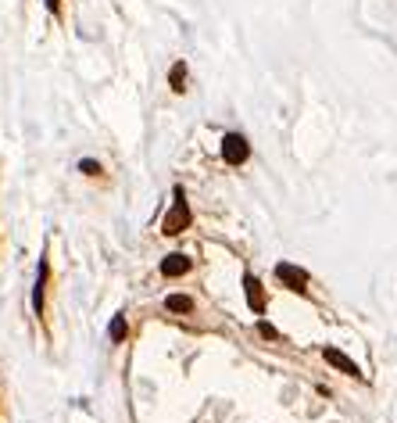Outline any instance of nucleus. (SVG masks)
Wrapping results in <instances>:
<instances>
[{
	"label": "nucleus",
	"instance_id": "nucleus-6",
	"mask_svg": "<svg viewBox=\"0 0 397 423\" xmlns=\"http://www.w3.org/2000/svg\"><path fill=\"white\" fill-rule=\"evenodd\" d=\"M244 291H247V305L254 308V312H261L265 308V291H261V280L258 277H244Z\"/></svg>",
	"mask_w": 397,
	"mask_h": 423
},
{
	"label": "nucleus",
	"instance_id": "nucleus-7",
	"mask_svg": "<svg viewBox=\"0 0 397 423\" xmlns=\"http://www.w3.org/2000/svg\"><path fill=\"white\" fill-rule=\"evenodd\" d=\"M165 308H168V312H194V301H190L186 294H168V298H165Z\"/></svg>",
	"mask_w": 397,
	"mask_h": 423
},
{
	"label": "nucleus",
	"instance_id": "nucleus-4",
	"mask_svg": "<svg viewBox=\"0 0 397 423\" xmlns=\"http://www.w3.org/2000/svg\"><path fill=\"white\" fill-rule=\"evenodd\" d=\"M322 359H326L329 366H336L340 373H348V377H362V369L355 366V359H348L340 348H322Z\"/></svg>",
	"mask_w": 397,
	"mask_h": 423
},
{
	"label": "nucleus",
	"instance_id": "nucleus-11",
	"mask_svg": "<svg viewBox=\"0 0 397 423\" xmlns=\"http://www.w3.org/2000/svg\"><path fill=\"white\" fill-rule=\"evenodd\" d=\"M47 8H50L54 15H58V11H61V0H47Z\"/></svg>",
	"mask_w": 397,
	"mask_h": 423
},
{
	"label": "nucleus",
	"instance_id": "nucleus-8",
	"mask_svg": "<svg viewBox=\"0 0 397 423\" xmlns=\"http://www.w3.org/2000/svg\"><path fill=\"white\" fill-rule=\"evenodd\" d=\"M168 83H172V90L176 93H183L186 90V65L179 62V65H172V72H168Z\"/></svg>",
	"mask_w": 397,
	"mask_h": 423
},
{
	"label": "nucleus",
	"instance_id": "nucleus-9",
	"mask_svg": "<svg viewBox=\"0 0 397 423\" xmlns=\"http://www.w3.org/2000/svg\"><path fill=\"white\" fill-rule=\"evenodd\" d=\"M126 330H129V327H126V315H115V320H111V327H107V337H111V341H122Z\"/></svg>",
	"mask_w": 397,
	"mask_h": 423
},
{
	"label": "nucleus",
	"instance_id": "nucleus-2",
	"mask_svg": "<svg viewBox=\"0 0 397 423\" xmlns=\"http://www.w3.org/2000/svg\"><path fill=\"white\" fill-rule=\"evenodd\" d=\"M247 154H251V147H247V140H244L240 133H230V137L222 140V158H225V166H244Z\"/></svg>",
	"mask_w": 397,
	"mask_h": 423
},
{
	"label": "nucleus",
	"instance_id": "nucleus-10",
	"mask_svg": "<svg viewBox=\"0 0 397 423\" xmlns=\"http://www.w3.org/2000/svg\"><path fill=\"white\" fill-rule=\"evenodd\" d=\"M79 169H83V173H86V176H97V173H100V166H97V162H83V166H79Z\"/></svg>",
	"mask_w": 397,
	"mask_h": 423
},
{
	"label": "nucleus",
	"instance_id": "nucleus-5",
	"mask_svg": "<svg viewBox=\"0 0 397 423\" xmlns=\"http://www.w3.org/2000/svg\"><path fill=\"white\" fill-rule=\"evenodd\" d=\"M183 273H190V258L186 255H168L165 262H161V277H183Z\"/></svg>",
	"mask_w": 397,
	"mask_h": 423
},
{
	"label": "nucleus",
	"instance_id": "nucleus-1",
	"mask_svg": "<svg viewBox=\"0 0 397 423\" xmlns=\"http://www.w3.org/2000/svg\"><path fill=\"white\" fill-rule=\"evenodd\" d=\"M186 226H190V204H186V194H183V190H176V204H172V212L165 216L161 233H165V237H179Z\"/></svg>",
	"mask_w": 397,
	"mask_h": 423
},
{
	"label": "nucleus",
	"instance_id": "nucleus-3",
	"mask_svg": "<svg viewBox=\"0 0 397 423\" xmlns=\"http://www.w3.org/2000/svg\"><path fill=\"white\" fill-rule=\"evenodd\" d=\"M275 280L287 284L290 291H308V273L290 266V262H279V266H275Z\"/></svg>",
	"mask_w": 397,
	"mask_h": 423
}]
</instances>
